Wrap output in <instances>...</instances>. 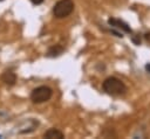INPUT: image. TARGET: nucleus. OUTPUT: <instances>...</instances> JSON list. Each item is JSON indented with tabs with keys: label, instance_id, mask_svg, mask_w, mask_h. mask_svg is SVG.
Instances as JSON below:
<instances>
[{
	"label": "nucleus",
	"instance_id": "0eeeda50",
	"mask_svg": "<svg viewBox=\"0 0 150 139\" xmlns=\"http://www.w3.org/2000/svg\"><path fill=\"white\" fill-rule=\"evenodd\" d=\"M62 51H63V47H61V46H59V44H55V46H53V47H50L49 49H48V51H47V56L48 57H56V56H59L60 54H62Z\"/></svg>",
	"mask_w": 150,
	"mask_h": 139
},
{
	"label": "nucleus",
	"instance_id": "9d476101",
	"mask_svg": "<svg viewBox=\"0 0 150 139\" xmlns=\"http://www.w3.org/2000/svg\"><path fill=\"white\" fill-rule=\"evenodd\" d=\"M0 1H4V0H0Z\"/></svg>",
	"mask_w": 150,
	"mask_h": 139
},
{
	"label": "nucleus",
	"instance_id": "20e7f679",
	"mask_svg": "<svg viewBox=\"0 0 150 139\" xmlns=\"http://www.w3.org/2000/svg\"><path fill=\"white\" fill-rule=\"evenodd\" d=\"M108 23H109L111 27L118 28V29H121V30H123V32H125V33H131V28H130L125 22H123V21H121V20H118V19L110 18V19L108 20Z\"/></svg>",
	"mask_w": 150,
	"mask_h": 139
},
{
	"label": "nucleus",
	"instance_id": "39448f33",
	"mask_svg": "<svg viewBox=\"0 0 150 139\" xmlns=\"http://www.w3.org/2000/svg\"><path fill=\"white\" fill-rule=\"evenodd\" d=\"M1 79L2 82H5L7 85H14L15 82H16V75L13 72V71H5L1 76Z\"/></svg>",
	"mask_w": 150,
	"mask_h": 139
},
{
	"label": "nucleus",
	"instance_id": "f03ea898",
	"mask_svg": "<svg viewBox=\"0 0 150 139\" xmlns=\"http://www.w3.org/2000/svg\"><path fill=\"white\" fill-rule=\"evenodd\" d=\"M74 11V2L73 0H60L54 5L53 8V14L57 19L66 18L71 14Z\"/></svg>",
	"mask_w": 150,
	"mask_h": 139
},
{
	"label": "nucleus",
	"instance_id": "f257e3e1",
	"mask_svg": "<svg viewBox=\"0 0 150 139\" xmlns=\"http://www.w3.org/2000/svg\"><path fill=\"white\" fill-rule=\"evenodd\" d=\"M102 88L107 93L112 95V96H120V95L125 93V91H127L125 84L121 79H118L116 77L105 78L103 84H102Z\"/></svg>",
	"mask_w": 150,
	"mask_h": 139
},
{
	"label": "nucleus",
	"instance_id": "7ed1b4c3",
	"mask_svg": "<svg viewBox=\"0 0 150 139\" xmlns=\"http://www.w3.org/2000/svg\"><path fill=\"white\" fill-rule=\"evenodd\" d=\"M53 95V91L49 86H46V85H41V86H38L35 88L32 93H30V99L33 103H36V104H40V103H43V102H47L50 99Z\"/></svg>",
	"mask_w": 150,
	"mask_h": 139
},
{
	"label": "nucleus",
	"instance_id": "6e6552de",
	"mask_svg": "<svg viewBox=\"0 0 150 139\" xmlns=\"http://www.w3.org/2000/svg\"><path fill=\"white\" fill-rule=\"evenodd\" d=\"M43 1H45V0H30V2L34 4V5H41Z\"/></svg>",
	"mask_w": 150,
	"mask_h": 139
},
{
	"label": "nucleus",
	"instance_id": "1a4fd4ad",
	"mask_svg": "<svg viewBox=\"0 0 150 139\" xmlns=\"http://www.w3.org/2000/svg\"><path fill=\"white\" fill-rule=\"evenodd\" d=\"M145 70H146V71L150 74V63H148V64L145 65Z\"/></svg>",
	"mask_w": 150,
	"mask_h": 139
},
{
	"label": "nucleus",
	"instance_id": "423d86ee",
	"mask_svg": "<svg viewBox=\"0 0 150 139\" xmlns=\"http://www.w3.org/2000/svg\"><path fill=\"white\" fill-rule=\"evenodd\" d=\"M43 137L47 139H62V138H64L63 133L57 128H49L48 131L45 132Z\"/></svg>",
	"mask_w": 150,
	"mask_h": 139
}]
</instances>
